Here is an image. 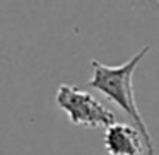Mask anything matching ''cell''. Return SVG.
<instances>
[{"instance_id": "1", "label": "cell", "mask_w": 159, "mask_h": 155, "mask_svg": "<svg viewBox=\"0 0 159 155\" xmlns=\"http://www.w3.org/2000/svg\"><path fill=\"white\" fill-rule=\"evenodd\" d=\"M151 46H144L140 51H137L130 60H127L125 63L116 67H110L104 63L93 60L91 67H93V77L89 80V87L96 89L98 92H101L106 99H110L113 104H116L128 118L135 123V128H139L144 136V143L147 148L149 155L156 153L154 140L151 136L147 124H145L144 118H142L140 111L135 102V94H134V79L135 68L139 67V63L144 60V56L149 53Z\"/></svg>"}, {"instance_id": "2", "label": "cell", "mask_w": 159, "mask_h": 155, "mask_svg": "<svg viewBox=\"0 0 159 155\" xmlns=\"http://www.w3.org/2000/svg\"><path fill=\"white\" fill-rule=\"evenodd\" d=\"M57 106L69 116V121L74 126L108 128L116 123L115 113L108 109L101 101H98L87 90H82L70 84H62L57 90Z\"/></svg>"}, {"instance_id": "3", "label": "cell", "mask_w": 159, "mask_h": 155, "mask_svg": "<svg viewBox=\"0 0 159 155\" xmlns=\"http://www.w3.org/2000/svg\"><path fill=\"white\" fill-rule=\"evenodd\" d=\"M103 145L108 155H144L147 150L140 130L123 123L104 128Z\"/></svg>"}]
</instances>
